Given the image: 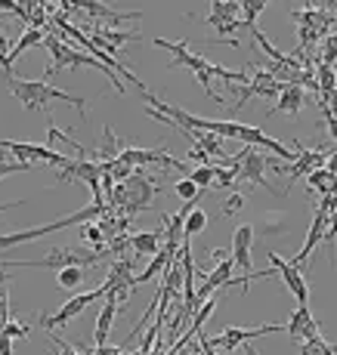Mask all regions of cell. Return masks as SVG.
Masks as SVG:
<instances>
[{
    "label": "cell",
    "mask_w": 337,
    "mask_h": 355,
    "mask_svg": "<svg viewBox=\"0 0 337 355\" xmlns=\"http://www.w3.org/2000/svg\"><path fill=\"white\" fill-rule=\"evenodd\" d=\"M102 259H108L112 263L115 254L108 248H102V250H84V248H56V250H50L47 257H40V259H0V269L3 272H10V269H53V272H59V269H72V266H78V269H87V266H99Z\"/></svg>",
    "instance_id": "cell-1"
},
{
    "label": "cell",
    "mask_w": 337,
    "mask_h": 355,
    "mask_svg": "<svg viewBox=\"0 0 337 355\" xmlns=\"http://www.w3.org/2000/svg\"><path fill=\"white\" fill-rule=\"evenodd\" d=\"M6 90L22 102L25 112H47L50 102H68V105H74L81 114H87L84 99L72 96V93H65V90H56V87H50V80H22V78H16V74H10V78H6Z\"/></svg>",
    "instance_id": "cell-2"
},
{
    "label": "cell",
    "mask_w": 337,
    "mask_h": 355,
    "mask_svg": "<svg viewBox=\"0 0 337 355\" xmlns=\"http://www.w3.org/2000/svg\"><path fill=\"white\" fill-rule=\"evenodd\" d=\"M44 50L50 53V65H47V80H50L53 74H59L62 68H78V65H84V68H99V71L106 74L108 80H112V87H115L118 93L127 90V87H124V80L112 71V68H106V65L99 62V59H93L90 53H81V50H74V46H68V40H65V37H59V34L53 31V25H50V31H47Z\"/></svg>",
    "instance_id": "cell-3"
},
{
    "label": "cell",
    "mask_w": 337,
    "mask_h": 355,
    "mask_svg": "<svg viewBox=\"0 0 337 355\" xmlns=\"http://www.w3.org/2000/svg\"><path fill=\"white\" fill-rule=\"evenodd\" d=\"M161 192L164 189H158L155 180H149V176H142V173H133L127 182H118V186L112 189V195L106 198V207L112 210V214L124 210L127 216H140L142 210L155 201V195H161Z\"/></svg>",
    "instance_id": "cell-4"
},
{
    "label": "cell",
    "mask_w": 337,
    "mask_h": 355,
    "mask_svg": "<svg viewBox=\"0 0 337 355\" xmlns=\"http://www.w3.org/2000/svg\"><path fill=\"white\" fill-rule=\"evenodd\" d=\"M152 44L170 53V68H189V71L195 74L198 84H202V90H204V96L214 99V102H223V99H220V93L214 90V68H217V62L204 59L202 53H192L186 40H164V37H155Z\"/></svg>",
    "instance_id": "cell-5"
},
{
    "label": "cell",
    "mask_w": 337,
    "mask_h": 355,
    "mask_svg": "<svg viewBox=\"0 0 337 355\" xmlns=\"http://www.w3.org/2000/svg\"><path fill=\"white\" fill-rule=\"evenodd\" d=\"M106 204H90V207L78 210V214H68L56 223H47V226H34V229H22V232H10V235H0V250L6 248H16V244H28V241H38L44 235H53V232H62V229H72V226H84V223H93L106 214Z\"/></svg>",
    "instance_id": "cell-6"
},
{
    "label": "cell",
    "mask_w": 337,
    "mask_h": 355,
    "mask_svg": "<svg viewBox=\"0 0 337 355\" xmlns=\"http://www.w3.org/2000/svg\"><path fill=\"white\" fill-rule=\"evenodd\" d=\"M208 25L217 31V40H214V44L238 46L236 31L242 28V3H238V0H214V3H211Z\"/></svg>",
    "instance_id": "cell-7"
},
{
    "label": "cell",
    "mask_w": 337,
    "mask_h": 355,
    "mask_svg": "<svg viewBox=\"0 0 337 355\" xmlns=\"http://www.w3.org/2000/svg\"><path fill=\"white\" fill-rule=\"evenodd\" d=\"M0 148H6V152L16 155L19 164H31V167H38V164H50V167H65L72 158H65V155L53 152L50 146H34V142H19V139H0Z\"/></svg>",
    "instance_id": "cell-8"
},
{
    "label": "cell",
    "mask_w": 337,
    "mask_h": 355,
    "mask_svg": "<svg viewBox=\"0 0 337 355\" xmlns=\"http://www.w3.org/2000/svg\"><path fill=\"white\" fill-rule=\"evenodd\" d=\"M96 300H106V297L99 293V288H96V291H81V293H74V297L68 300V303L62 306L59 312H40V315H38V324L44 327V331H56V327L68 324L72 318H78L81 312L87 309V306L96 303Z\"/></svg>",
    "instance_id": "cell-9"
},
{
    "label": "cell",
    "mask_w": 337,
    "mask_h": 355,
    "mask_svg": "<svg viewBox=\"0 0 337 355\" xmlns=\"http://www.w3.org/2000/svg\"><path fill=\"white\" fill-rule=\"evenodd\" d=\"M285 331V324H260V327H226V331H220L217 337H208L211 346H214V352H236L242 349L245 343H251L254 337H266V334H279Z\"/></svg>",
    "instance_id": "cell-10"
},
{
    "label": "cell",
    "mask_w": 337,
    "mask_h": 355,
    "mask_svg": "<svg viewBox=\"0 0 337 355\" xmlns=\"http://www.w3.org/2000/svg\"><path fill=\"white\" fill-rule=\"evenodd\" d=\"M281 87H285V84H279V80L272 78V74L266 71V68H260V65H254V62H251V80H247L245 87H238V99H236V105H232V112L245 108V105H247V99H254V96L279 99Z\"/></svg>",
    "instance_id": "cell-11"
},
{
    "label": "cell",
    "mask_w": 337,
    "mask_h": 355,
    "mask_svg": "<svg viewBox=\"0 0 337 355\" xmlns=\"http://www.w3.org/2000/svg\"><path fill=\"white\" fill-rule=\"evenodd\" d=\"M242 170H238V182H236V189L238 186H260V189H270L272 192V186L266 182V167H270V155H263V152H257V148H251V146H245L242 152Z\"/></svg>",
    "instance_id": "cell-12"
},
{
    "label": "cell",
    "mask_w": 337,
    "mask_h": 355,
    "mask_svg": "<svg viewBox=\"0 0 337 355\" xmlns=\"http://www.w3.org/2000/svg\"><path fill=\"white\" fill-rule=\"evenodd\" d=\"M270 263H272V269L281 275V282H285V288L297 297V306H309V282H306V275L297 269V266H291V259H285V257H279V254H272L270 250Z\"/></svg>",
    "instance_id": "cell-13"
},
{
    "label": "cell",
    "mask_w": 337,
    "mask_h": 355,
    "mask_svg": "<svg viewBox=\"0 0 337 355\" xmlns=\"http://www.w3.org/2000/svg\"><path fill=\"white\" fill-rule=\"evenodd\" d=\"M118 161L130 164L133 170L146 167V164H164V167H176V170H186V164H180L174 155H167L164 148H136V146H124Z\"/></svg>",
    "instance_id": "cell-14"
},
{
    "label": "cell",
    "mask_w": 337,
    "mask_h": 355,
    "mask_svg": "<svg viewBox=\"0 0 337 355\" xmlns=\"http://www.w3.org/2000/svg\"><path fill=\"white\" fill-rule=\"evenodd\" d=\"M285 334H288V337H291V343H300V346H304L306 340L322 337V327H319V322H315V318H313V312H309V306H297V309L291 312V318H288Z\"/></svg>",
    "instance_id": "cell-15"
},
{
    "label": "cell",
    "mask_w": 337,
    "mask_h": 355,
    "mask_svg": "<svg viewBox=\"0 0 337 355\" xmlns=\"http://www.w3.org/2000/svg\"><path fill=\"white\" fill-rule=\"evenodd\" d=\"M328 220H331V214H325V210H315V214H313V223H309V232H306L304 248H300V254H294V259H291V266H297L300 272L306 269V263H309V257H313V250L319 248V241L325 238Z\"/></svg>",
    "instance_id": "cell-16"
},
{
    "label": "cell",
    "mask_w": 337,
    "mask_h": 355,
    "mask_svg": "<svg viewBox=\"0 0 337 355\" xmlns=\"http://www.w3.org/2000/svg\"><path fill=\"white\" fill-rule=\"evenodd\" d=\"M254 235H257V229L251 226V223H245V226H238L232 232V266H238V269L245 272V278L251 275V244H254Z\"/></svg>",
    "instance_id": "cell-17"
},
{
    "label": "cell",
    "mask_w": 337,
    "mask_h": 355,
    "mask_svg": "<svg viewBox=\"0 0 337 355\" xmlns=\"http://www.w3.org/2000/svg\"><path fill=\"white\" fill-rule=\"evenodd\" d=\"M118 297L115 293H106V300H102V309H99V318H96V327H93V346H106L108 343V334H112V324L115 318H118Z\"/></svg>",
    "instance_id": "cell-18"
},
{
    "label": "cell",
    "mask_w": 337,
    "mask_h": 355,
    "mask_svg": "<svg viewBox=\"0 0 337 355\" xmlns=\"http://www.w3.org/2000/svg\"><path fill=\"white\" fill-rule=\"evenodd\" d=\"M31 327L25 322H16V315L10 312V300H6V288H0V337L10 340H28Z\"/></svg>",
    "instance_id": "cell-19"
},
{
    "label": "cell",
    "mask_w": 337,
    "mask_h": 355,
    "mask_svg": "<svg viewBox=\"0 0 337 355\" xmlns=\"http://www.w3.org/2000/svg\"><path fill=\"white\" fill-rule=\"evenodd\" d=\"M78 12H90L93 19H108L115 28H124V22H136V19H146V12H115L106 3H72Z\"/></svg>",
    "instance_id": "cell-20"
},
{
    "label": "cell",
    "mask_w": 337,
    "mask_h": 355,
    "mask_svg": "<svg viewBox=\"0 0 337 355\" xmlns=\"http://www.w3.org/2000/svg\"><path fill=\"white\" fill-rule=\"evenodd\" d=\"M304 102H306V90L285 84V87H281V93H279V99L272 102L270 118H272V114H297L300 108H304Z\"/></svg>",
    "instance_id": "cell-21"
},
{
    "label": "cell",
    "mask_w": 337,
    "mask_h": 355,
    "mask_svg": "<svg viewBox=\"0 0 337 355\" xmlns=\"http://www.w3.org/2000/svg\"><path fill=\"white\" fill-rule=\"evenodd\" d=\"M161 232H136V235H130V250H133L136 257H158L161 254Z\"/></svg>",
    "instance_id": "cell-22"
},
{
    "label": "cell",
    "mask_w": 337,
    "mask_h": 355,
    "mask_svg": "<svg viewBox=\"0 0 337 355\" xmlns=\"http://www.w3.org/2000/svg\"><path fill=\"white\" fill-rule=\"evenodd\" d=\"M195 148H202L208 158H220V161L226 158L223 139H220V136H214V133H195Z\"/></svg>",
    "instance_id": "cell-23"
},
{
    "label": "cell",
    "mask_w": 337,
    "mask_h": 355,
    "mask_svg": "<svg viewBox=\"0 0 337 355\" xmlns=\"http://www.w3.org/2000/svg\"><path fill=\"white\" fill-rule=\"evenodd\" d=\"M124 142L118 139V136L112 133V127H102V146H99V158L102 161H118Z\"/></svg>",
    "instance_id": "cell-24"
},
{
    "label": "cell",
    "mask_w": 337,
    "mask_h": 355,
    "mask_svg": "<svg viewBox=\"0 0 337 355\" xmlns=\"http://www.w3.org/2000/svg\"><path fill=\"white\" fill-rule=\"evenodd\" d=\"M56 284L62 291H78L81 284H84V269H78V266H72V269H59Z\"/></svg>",
    "instance_id": "cell-25"
},
{
    "label": "cell",
    "mask_w": 337,
    "mask_h": 355,
    "mask_svg": "<svg viewBox=\"0 0 337 355\" xmlns=\"http://www.w3.org/2000/svg\"><path fill=\"white\" fill-rule=\"evenodd\" d=\"M208 229V214H204L202 207H195L192 214H186V223H183V238H192L198 235V232Z\"/></svg>",
    "instance_id": "cell-26"
},
{
    "label": "cell",
    "mask_w": 337,
    "mask_h": 355,
    "mask_svg": "<svg viewBox=\"0 0 337 355\" xmlns=\"http://www.w3.org/2000/svg\"><path fill=\"white\" fill-rule=\"evenodd\" d=\"M263 10H266V0H251V3H242V28H247V34L257 28V16Z\"/></svg>",
    "instance_id": "cell-27"
},
{
    "label": "cell",
    "mask_w": 337,
    "mask_h": 355,
    "mask_svg": "<svg viewBox=\"0 0 337 355\" xmlns=\"http://www.w3.org/2000/svg\"><path fill=\"white\" fill-rule=\"evenodd\" d=\"M81 238L90 244V250H102L108 244L106 235H102V229H99V223H84V226H81Z\"/></svg>",
    "instance_id": "cell-28"
},
{
    "label": "cell",
    "mask_w": 337,
    "mask_h": 355,
    "mask_svg": "<svg viewBox=\"0 0 337 355\" xmlns=\"http://www.w3.org/2000/svg\"><path fill=\"white\" fill-rule=\"evenodd\" d=\"M189 180L198 186V192H208V189H214V164H204V167H195L189 173Z\"/></svg>",
    "instance_id": "cell-29"
},
{
    "label": "cell",
    "mask_w": 337,
    "mask_h": 355,
    "mask_svg": "<svg viewBox=\"0 0 337 355\" xmlns=\"http://www.w3.org/2000/svg\"><path fill=\"white\" fill-rule=\"evenodd\" d=\"M313 62H322V65H334L337 62V31L328 34V37L322 40V50H319V56H315Z\"/></svg>",
    "instance_id": "cell-30"
},
{
    "label": "cell",
    "mask_w": 337,
    "mask_h": 355,
    "mask_svg": "<svg viewBox=\"0 0 337 355\" xmlns=\"http://www.w3.org/2000/svg\"><path fill=\"white\" fill-rule=\"evenodd\" d=\"M174 192L180 195L186 204H189V201H198V198L204 195V192H198V186H195V182L189 180V176H186V180H180V182H176V186H174Z\"/></svg>",
    "instance_id": "cell-31"
},
{
    "label": "cell",
    "mask_w": 337,
    "mask_h": 355,
    "mask_svg": "<svg viewBox=\"0 0 337 355\" xmlns=\"http://www.w3.org/2000/svg\"><path fill=\"white\" fill-rule=\"evenodd\" d=\"M242 207H245V195H242V192H232V195L223 201V207H220V210H223V216H236Z\"/></svg>",
    "instance_id": "cell-32"
},
{
    "label": "cell",
    "mask_w": 337,
    "mask_h": 355,
    "mask_svg": "<svg viewBox=\"0 0 337 355\" xmlns=\"http://www.w3.org/2000/svg\"><path fill=\"white\" fill-rule=\"evenodd\" d=\"M22 170H31V164H19L16 158H13V161H0V180H3V176H10V173H22Z\"/></svg>",
    "instance_id": "cell-33"
},
{
    "label": "cell",
    "mask_w": 337,
    "mask_h": 355,
    "mask_svg": "<svg viewBox=\"0 0 337 355\" xmlns=\"http://www.w3.org/2000/svg\"><path fill=\"white\" fill-rule=\"evenodd\" d=\"M322 108V118H325V127H328V136L337 142V114L331 112V108H325V105H319Z\"/></svg>",
    "instance_id": "cell-34"
},
{
    "label": "cell",
    "mask_w": 337,
    "mask_h": 355,
    "mask_svg": "<svg viewBox=\"0 0 337 355\" xmlns=\"http://www.w3.org/2000/svg\"><path fill=\"white\" fill-rule=\"evenodd\" d=\"M189 161H198V167H204V164H211V158L202 152V148H189Z\"/></svg>",
    "instance_id": "cell-35"
},
{
    "label": "cell",
    "mask_w": 337,
    "mask_h": 355,
    "mask_svg": "<svg viewBox=\"0 0 337 355\" xmlns=\"http://www.w3.org/2000/svg\"><path fill=\"white\" fill-rule=\"evenodd\" d=\"M10 50H13V46H10V40H6V34L0 31V65H3V59L10 56Z\"/></svg>",
    "instance_id": "cell-36"
},
{
    "label": "cell",
    "mask_w": 337,
    "mask_h": 355,
    "mask_svg": "<svg viewBox=\"0 0 337 355\" xmlns=\"http://www.w3.org/2000/svg\"><path fill=\"white\" fill-rule=\"evenodd\" d=\"M0 355H16L13 352V340L10 337H0Z\"/></svg>",
    "instance_id": "cell-37"
},
{
    "label": "cell",
    "mask_w": 337,
    "mask_h": 355,
    "mask_svg": "<svg viewBox=\"0 0 337 355\" xmlns=\"http://www.w3.org/2000/svg\"><path fill=\"white\" fill-rule=\"evenodd\" d=\"M93 355H121V349H115V346H96Z\"/></svg>",
    "instance_id": "cell-38"
},
{
    "label": "cell",
    "mask_w": 337,
    "mask_h": 355,
    "mask_svg": "<svg viewBox=\"0 0 337 355\" xmlns=\"http://www.w3.org/2000/svg\"><path fill=\"white\" fill-rule=\"evenodd\" d=\"M325 170L331 176H337V155H331V158H325Z\"/></svg>",
    "instance_id": "cell-39"
},
{
    "label": "cell",
    "mask_w": 337,
    "mask_h": 355,
    "mask_svg": "<svg viewBox=\"0 0 337 355\" xmlns=\"http://www.w3.org/2000/svg\"><path fill=\"white\" fill-rule=\"evenodd\" d=\"M6 282H10V272H3V269H0V288H3Z\"/></svg>",
    "instance_id": "cell-40"
},
{
    "label": "cell",
    "mask_w": 337,
    "mask_h": 355,
    "mask_svg": "<svg viewBox=\"0 0 337 355\" xmlns=\"http://www.w3.org/2000/svg\"><path fill=\"white\" fill-rule=\"evenodd\" d=\"M242 349H245V355H260V352H257V349H254V346H247V343H245V346H242Z\"/></svg>",
    "instance_id": "cell-41"
},
{
    "label": "cell",
    "mask_w": 337,
    "mask_h": 355,
    "mask_svg": "<svg viewBox=\"0 0 337 355\" xmlns=\"http://www.w3.org/2000/svg\"><path fill=\"white\" fill-rule=\"evenodd\" d=\"M334 349H337V343H334Z\"/></svg>",
    "instance_id": "cell-42"
},
{
    "label": "cell",
    "mask_w": 337,
    "mask_h": 355,
    "mask_svg": "<svg viewBox=\"0 0 337 355\" xmlns=\"http://www.w3.org/2000/svg\"><path fill=\"white\" fill-rule=\"evenodd\" d=\"M334 114H337V112H334Z\"/></svg>",
    "instance_id": "cell-43"
}]
</instances>
